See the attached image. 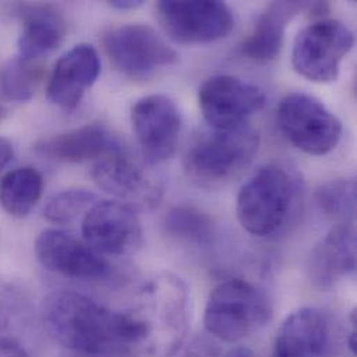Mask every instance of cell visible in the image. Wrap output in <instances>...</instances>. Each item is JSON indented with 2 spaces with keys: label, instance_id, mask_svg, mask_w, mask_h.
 Instances as JSON below:
<instances>
[{
  "label": "cell",
  "instance_id": "cell-14",
  "mask_svg": "<svg viewBox=\"0 0 357 357\" xmlns=\"http://www.w3.org/2000/svg\"><path fill=\"white\" fill-rule=\"evenodd\" d=\"M100 74V59L91 45H77L56 63L47 84L49 100L66 110H74Z\"/></svg>",
  "mask_w": 357,
  "mask_h": 357
},
{
  "label": "cell",
  "instance_id": "cell-7",
  "mask_svg": "<svg viewBox=\"0 0 357 357\" xmlns=\"http://www.w3.org/2000/svg\"><path fill=\"white\" fill-rule=\"evenodd\" d=\"M277 121L285 138L299 151L324 156L333 152L342 137V123L320 100L291 93L282 99Z\"/></svg>",
  "mask_w": 357,
  "mask_h": 357
},
{
  "label": "cell",
  "instance_id": "cell-4",
  "mask_svg": "<svg viewBox=\"0 0 357 357\" xmlns=\"http://www.w3.org/2000/svg\"><path fill=\"white\" fill-rule=\"evenodd\" d=\"M260 134L249 124L203 134L186 155L189 176L202 185H217L236 177L259 151Z\"/></svg>",
  "mask_w": 357,
  "mask_h": 357
},
{
  "label": "cell",
  "instance_id": "cell-26",
  "mask_svg": "<svg viewBox=\"0 0 357 357\" xmlns=\"http://www.w3.org/2000/svg\"><path fill=\"white\" fill-rule=\"evenodd\" d=\"M179 357H221L218 348L206 338L193 340Z\"/></svg>",
  "mask_w": 357,
  "mask_h": 357
},
{
  "label": "cell",
  "instance_id": "cell-10",
  "mask_svg": "<svg viewBox=\"0 0 357 357\" xmlns=\"http://www.w3.org/2000/svg\"><path fill=\"white\" fill-rule=\"evenodd\" d=\"M84 241L102 256H127L142 245V225L135 210L119 200L96 202L82 220Z\"/></svg>",
  "mask_w": 357,
  "mask_h": 357
},
{
  "label": "cell",
  "instance_id": "cell-31",
  "mask_svg": "<svg viewBox=\"0 0 357 357\" xmlns=\"http://www.w3.org/2000/svg\"><path fill=\"white\" fill-rule=\"evenodd\" d=\"M4 116V109H3V106L0 105V119Z\"/></svg>",
  "mask_w": 357,
  "mask_h": 357
},
{
  "label": "cell",
  "instance_id": "cell-13",
  "mask_svg": "<svg viewBox=\"0 0 357 357\" xmlns=\"http://www.w3.org/2000/svg\"><path fill=\"white\" fill-rule=\"evenodd\" d=\"M131 121L141 152L149 163L158 165L174 155L178 146L181 116L170 98H142L132 107Z\"/></svg>",
  "mask_w": 357,
  "mask_h": 357
},
{
  "label": "cell",
  "instance_id": "cell-6",
  "mask_svg": "<svg viewBox=\"0 0 357 357\" xmlns=\"http://www.w3.org/2000/svg\"><path fill=\"white\" fill-rule=\"evenodd\" d=\"M354 43L355 36L345 24L320 18L298 33L292 49L294 68L312 82H334Z\"/></svg>",
  "mask_w": 357,
  "mask_h": 357
},
{
  "label": "cell",
  "instance_id": "cell-15",
  "mask_svg": "<svg viewBox=\"0 0 357 357\" xmlns=\"http://www.w3.org/2000/svg\"><path fill=\"white\" fill-rule=\"evenodd\" d=\"M356 270V229L354 222L337 224L313 248L307 274L319 289H331Z\"/></svg>",
  "mask_w": 357,
  "mask_h": 357
},
{
  "label": "cell",
  "instance_id": "cell-32",
  "mask_svg": "<svg viewBox=\"0 0 357 357\" xmlns=\"http://www.w3.org/2000/svg\"><path fill=\"white\" fill-rule=\"evenodd\" d=\"M75 357H96V356H82V355H75Z\"/></svg>",
  "mask_w": 357,
  "mask_h": 357
},
{
  "label": "cell",
  "instance_id": "cell-12",
  "mask_svg": "<svg viewBox=\"0 0 357 357\" xmlns=\"http://www.w3.org/2000/svg\"><path fill=\"white\" fill-rule=\"evenodd\" d=\"M38 261L49 271L74 280L95 281L110 274V266L84 238L64 229H45L35 241Z\"/></svg>",
  "mask_w": 357,
  "mask_h": 357
},
{
  "label": "cell",
  "instance_id": "cell-2",
  "mask_svg": "<svg viewBox=\"0 0 357 357\" xmlns=\"http://www.w3.org/2000/svg\"><path fill=\"white\" fill-rule=\"evenodd\" d=\"M43 326L57 344L75 355L119 357L117 312L84 294H52L43 305Z\"/></svg>",
  "mask_w": 357,
  "mask_h": 357
},
{
  "label": "cell",
  "instance_id": "cell-25",
  "mask_svg": "<svg viewBox=\"0 0 357 357\" xmlns=\"http://www.w3.org/2000/svg\"><path fill=\"white\" fill-rule=\"evenodd\" d=\"M96 202V195L88 189H66L49 199L43 215L53 224H71L81 215H85Z\"/></svg>",
  "mask_w": 357,
  "mask_h": 357
},
{
  "label": "cell",
  "instance_id": "cell-21",
  "mask_svg": "<svg viewBox=\"0 0 357 357\" xmlns=\"http://www.w3.org/2000/svg\"><path fill=\"white\" fill-rule=\"evenodd\" d=\"M43 192V178L33 167L8 172L0 181V206L17 218H22L36 206Z\"/></svg>",
  "mask_w": 357,
  "mask_h": 357
},
{
  "label": "cell",
  "instance_id": "cell-9",
  "mask_svg": "<svg viewBox=\"0 0 357 357\" xmlns=\"http://www.w3.org/2000/svg\"><path fill=\"white\" fill-rule=\"evenodd\" d=\"M156 10L163 29L179 43L214 42L235 26L231 8L218 0H163Z\"/></svg>",
  "mask_w": 357,
  "mask_h": 357
},
{
  "label": "cell",
  "instance_id": "cell-16",
  "mask_svg": "<svg viewBox=\"0 0 357 357\" xmlns=\"http://www.w3.org/2000/svg\"><path fill=\"white\" fill-rule=\"evenodd\" d=\"M330 340L331 326L327 314L316 307H302L282 321L271 357H323Z\"/></svg>",
  "mask_w": 357,
  "mask_h": 357
},
{
  "label": "cell",
  "instance_id": "cell-11",
  "mask_svg": "<svg viewBox=\"0 0 357 357\" xmlns=\"http://www.w3.org/2000/svg\"><path fill=\"white\" fill-rule=\"evenodd\" d=\"M199 107L213 130H228L246 120L266 105L263 91L232 75L208 78L199 89Z\"/></svg>",
  "mask_w": 357,
  "mask_h": 357
},
{
  "label": "cell",
  "instance_id": "cell-30",
  "mask_svg": "<svg viewBox=\"0 0 357 357\" xmlns=\"http://www.w3.org/2000/svg\"><path fill=\"white\" fill-rule=\"evenodd\" d=\"M227 357H255L253 352L245 347H236L234 348Z\"/></svg>",
  "mask_w": 357,
  "mask_h": 357
},
{
  "label": "cell",
  "instance_id": "cell-5",
  "mask_svg": "<svg viewBox=\"0 0 357 357\" xmlns=\"http://www.w3.org/2000/svg\"><path fill=\"white\" fill-rule=\"evenodd\" d=\"M295 186L280 166L260 169L239 190L236 217L245 231L255 236L277 234L289 220L294 208Z\"/></svg>",
  "mask_w": 357,
  "mask_h": 357
},
{
  "label": "cell",
  "instance_id": "cell-1",
  "mask_svg": "<svg viewBox=\"0 0 357 357\" xmlns=\"http://www.w3.org/2000/svg\"><path fill=\"white\" fill-rule=\"evenodd\" d=\"M188 291L176 277H163L145 288V303L117 312L119 357H173L188 328Z\"/></svg>",
  "mask_w": 357,
  "mask_h": 357
},
{
  "label": "cell",
  "instance_id": "cell-17",
  "mask_svg": "<svg viewBox=\"0 0 357 357\" xmlns=\"http://www.w3.org/2000/svg\"><path fill=\"white\" fill-rule=\"evenodd\" d=\"M92 177L99 188L121 199V202L151 206L158 203L160 196V189L146 178L137 162L121 146L95 165Z\"/></svg>",
  "mask_w": 357,
  "mask_h": 357
},
{
  "label": "cell",
  "instance_id": "cell-8",
  "mask_svg": "<svg viewBox=\"0 0 357 357\" xmlns=\"http://www.w3.org/2000/svg\"><path fill=\"white\" fill-rule=\"evenodd\" d=\"M103 47L113 66L126 77L145 79L178 61L177 52L152 26L126 24L103 35Z\"/></svg>",
  "mask_w": 357,
  "mask_h": 357
},
{
  "label": "cell",
  "instance_id": "cell-23",
  "mask_svg": "<svg viewBox=\"0 0 357 357\" xmlns=\"http://www.w3.org/2000/svg\"><path fill=\"white\" fill-rule=\"evenodd\" d=\"M165 228L173 238L195 245H206L213 236L211 218L190 204L173 207L165 218Z\"/></svg>",
  "mask_w": 357,
  "mask_h": 357
},
{
  "label": "cell",
  "instance_id": "cell-24",
  "mask_svg": "<svg viewBox=\"0 0 357 357\" xmlns=\"http://www.w3.org/2000/svg\"><path fill=\"white\" fill-rule=\"evenodd\" d=\"M319 208L331 220L354 222L356 213V181L341 178L327 181L316 190Z\"/></svg>",
  "mask_w": 357,
  "mask_h": 357
},
{
  "label": "cell",
  "instance_id": "cell-29",
  "mask_svg": "<svg viewBox=\"0 0 357 357\" xmlns=\"http://www.w3.org/2000/svg\"><path fill=\"white\" fill-rule=\"evenodd\" d=\"M113 8L117 10H135L144 4L142 0H113L109 1Z\"/></svg>",
  "mask_w": 357,
  "mask_h": 357
},
{
  "label": "cell",
  "instance_id": "cell-19",
  "mask_svg": "<svg viewBox=\"0 0 357 357\" xmlns=\"http://www.w3.org/2000/svg\"><path fill=\"white\" fill-rule=\"evenodd\" d=\"M119 142L100 124H86L38 141L36 155L60 163H84L100 159L119 148Z\"/></svg>",
  "mask_w": 357,
  "mask_h": 357
},
{
  "label": "cell",
  "instance_id": "cell-22",
  "mask_svg": "<svg viewBox=\"0 0 357 357\" xmlns=\"http://www.w3.org/2000/svg\"><path fill=\"white\" fill-rule=\"evenodd\" d=\"M42 75L40 61L17 56L4 66L0 74V92L8 102H28L33 98Z\"/></svg>",
  "mask_w": 357,
  "mask_h": 357
},
{
  "label": "cell",
  "instance_id": "cell-18",
  "mask_svg": "<svg viewBox=\"0 0 357 357\" xmlns=\"http://www.w3.org/2000/svg\"><path fill=\"white\" fill-rule=\"evenodd\" d=\"M14 13L21 21L20 57L40 61L63 43L67 25L57 7L47 3H24L15 4Z\"/></svg>",
  "mask_w": 357,
  "mask_h": 357
},
{
  "label": "cell",
  "instance_id": "cell-28",
  "mask_svg": "<svg viewBox=\"0 0 357 357\" xmlns=\"http://www.w3.org/2000/svg\"><path fill=\"white\" fill-rule=\"evenodd\" d=\"M13 156H14L13 145L6 138L0 137V173L13 160Z\"/></svg>",
  "mask_w": 357,
  "mask_h": 357
},
{
  "label": "cell",
  "instance_id": "cell-20",
  "mask_svg": "<svg viewBox=\"0 0 357 357\" xmlns=\"http://www.w3.org/2000/svg\"><path fill=\"white\" fill-rule=\"evenodd\" d=\"M306 1H273L260 15L255 29L243 40L242 53L255 61L274 60L282 47L285 29L292 18L303 11Z\"/></svg>",
  "mask_w": 357,
  "mask_h": 357
},
{
  "label": "cell",
  "instance_id": "cell-3",
  "mask_svg": "<svg viewBox=\"0 0 357 357\" xmlns=\"http://www.w3.org/2000/svg\"><path fill=\"white\" fill-rule=\"evenodd\" d=\"M271 319L267 295L245 280L231 278L210 292L203 323L210 335L234 344L260 331Z\"/></svg>",
  "mask_w": 357,
  "mask_h": 357
},
{
  "label": "cell",
  "instance_id": "cell-27",
  "mask_svg": "<svg viewBox=\"0 0 357 357\" xmlns=\"http://www.w3.org/2000/svg\"><path fill=\"white\" fill-rule=\"evenodd\" d=\"M0 357H29L25 348L11 338L0 340Z\"/></svg>",
  "mask_w": 357,
  "mask_h": 357
}]
</instances>
